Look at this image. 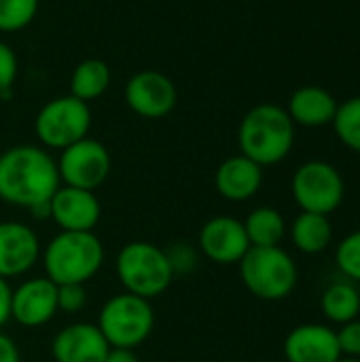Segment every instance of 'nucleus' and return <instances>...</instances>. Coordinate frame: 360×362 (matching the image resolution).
Returning a JSON list of instances; mask_svg holds the SVG:
<instances>
[{"label": "nucleus", "mask_w": 360, "mask_h": 362, "mask_svg": "<svg viewBox=\"0 0 360 362\" xmlns=\"http://www.w3.org/2000/svg\"><path fill=\"white\" fill-rule=\"evenodd\" d=\"M62 187L57 161L42 146L17 144L0 153V199L32 210Z\"/></svg>", "instance_id": "1"}, {"label": "nucleus", "mask_w": 360, "mask_h": 362, "mask_svg": "<svg viewBox=\"0 0 360 362\" xmlns=\"http://www.w3.org/2000/svg\"><path fill=\"white\" fill-rule=\"evenodd\" d=\"M104 244L93 231H59L42 248L45 276L62 284H87L104 265Z\"/></svg>", "instance_id": "2"}, {"label": "nucleus", "mask_w": 360, "mask_h": 362, "mask_svg": "<svg viewBox=\"0 0 360 362\" xmlns=\"http://www.w3.org/2000/svg\"><path fill=\"white\" fill-rule=\"evenodd\" d=\"M238 144L242 155L261 168L276 165L289 157L295 144V123L284 108L259 104L244 115L238 129Z\"/></svg>", "instance_id": "3"}, {"label": "nucleus", "mask_w": 360, "mask_h": 362, "mask_svg": "<svg viewBox=\"0 0 360 362\" xmlns=\"http://www.w3.org/2000/svg\"><path fill=\"white\" fill-rule=\"evenodd\" d=\"M115 272L125 293L149 301L161 297L176 276L170 255L151 242H127L115 259Z\"/></svg>", "instance_id": "4"}, {"label": "nucleus", "mask_w": 360, "mask_h": 362, "mask_svg": "<svg viewBox=\"0 0 360 362\" xmlns=\"http://www.w3.org/2000/svg\"><path fill=\"white\" fill-rule=\"evenodd\" d=\"M240 265V278L248 293L263 301L286 299L299 280V269L293 257L280 246H250Z\"/></svg>", "instance_id": "5"}, {"label": "nucleus", "mask_w": 360, "mask_h": 362, "mask_svg": "<svg viewBox=\"0 0 360 362\" xmlns=\"http://www.w3.org/2000/svg\"><path fill=\"white\" fill-rule=\"evenodd\" d=\"M95 325L110 348L136 350L151 337L155 329V312L149 299L123 291L102 305Z\"/></svg>", "instance_id": "6"}, {"label": "nucleus", "mask_w": 360, "mask_h": 362, "mask_svg": "<svg viewBox=\"0 0 360 362\" xmlns=\"http://www.w3.org/2000/svg\"><path fill=\"white\" fill-rule=\"evenodd\" d=\"M91 129L89 104L74 95H59L49 100L34 119L36 138L45 148L64 151L70 144L87 138Z\"/></svg>", "instance_id": "7"}, {"label": "nucleus", "mask_w": 360, "mask_h": 362, "mask_svg": "<svg viewBox=\"0 0 360 362\" xmlns=\"http://www.w3.org/2000/svg\"><path fill=\"white\" fill-rule=\"evenodd\" d=\"M291 193L301 212L329 216L344 202V178L327 161H306L293 174Z\"/></svg>", "instance_id": "8"}, {"label": "nucleus", "mask_w": 360, "mask_h": 362, "mask_svg": "<svg viewBox=\"0 0 360 362\" xmlns=\"http://www.w3.org/2000/svg\"><path fill=\"white\" fill-rule=\"evenodd\" d=\"M55 161L62 185L87 191H95L98 187H102L112 168L108 148L100 140H93L89 136L59 151V159Z\"/></svg>", "instance_id": "9"}, {"label": "nucleus", "mask_w": 360, "mask_h": 362, "mask_svg": "<svg viewBox=\"0 0 360 362\" xmlns=\"http://www.w3.org/2000/svg\"><path fill=\"white\" fill-rule=\"evenodd\" d=\"M125 102L142 119H163L168 117L176 102L178 91L170 76L157 70L136 72L125 85Z\"/></svg>", "instance_id": "10"}, {"label": "nucleus", "mask_w": 360, "mask_h": 362, "mask_svg": "<svg viewBox=\"0 0 360 362\" xmlns=\"http://www.w3.org/2000/svg\"><path fill=\"white\" fill-rule=\"evenodd\" d=\"M199 252L216 265H238L250 248L244 223L233 216L206 221L197 235Z\"/></svg>", "instance_id": "11"}, {"label": "nucleus", "mask_w": 360, "mask_h": 362, "mask_svg": "<svg viewBox=\"0 0 360 362\" xmlns=\"http://www.w3.org/2000/svg\"><path fill=\"white\" fill-rule=\"evenodd\" d=\"M57 314V284L47 276L30 278L13 288L11 320L25 329H38Z\"/></svg>", "instance_id": "12"}, {"label": "nucleus", "mask_w": 360, "mask_h": 362, "mask_svg": "<svg viewBox=\"0 0 360 362\" xmlns=\"http://www.w3.org/2000/svg\"><path fill=\"white\" fill-rule=\"evenodd\" d=\"M38 233L19 221L0 223V278L11 280L28 274L40 259Z\"/></svg>", "instance_id": "13"}, {"label": "nucleus", "mask_w": 360, "mask_h": 362, "mask_svg": "<svg viewBox=\"0 0 360 362\" xmlns=\"http://www.w3.org/2000/svg\"><path fill=\"white\" fill-rule=\"evenodd\" d=\"M51 221L59 231H93L102 216L95 191L62 185L49 202Z\"/></svg>", "instance_id": "14"}, {"label": "nucleus", "mask_w": 360, "mask_h": 362, "mask_svg": "<svg viewBox=\"0 0 360 362\" xmlns=\"http://www.w3.org/2000/svg\"><path fill=\"white\" fill-rule=\"evenodd\" d=\"M110 352L98 325L72 322L57 331L51 341V354L55 362H104Z\"/></svg>", "instance_id": "15"}, {"label": "nucleus", "mask_w": 360, "mask_h": 362, "mask_svg": "<svg viewBox=\"0 0 360 362\" xmlns=\"http://www.w3.org/2000/svg\"><path fill=\"white\" fill-rule=\"evenodd\" d=\"M289 362H337L342 358L337 333L327 325H299L295 327L282 346Z\"/></svg>", "instance_id": "16"}, {"label": "nucleus", "mask_w": 360, "mask_h": 362, "mask_svg": "<svg viewBox=\"0 0 360 362\" xmlns=\"http://www.w3.org/2000/svg\"><path fill=\"white\" fill-rule=\"evenodd\" d=\"M263 185V168L252 159L233 155L225 159L214 174V189L227 202H248Z\"/></svg>", "instance_id": "17"}, {"label": "nucleus", "mask_w": 360, "mask_h": 362, "mask_svg": "<svg viewBox=\"0 0 360 362\" xmlns=\"http://www.w3.org/2000/svg\"><path fill=\"white\" fill-rule=\"evenodd\" d=\"M337 106L339 104L331 91L316 87V85H306V87H299L291 95L286 112L295 125L323 127V125L333 123Z\"/></svg>", "instance_id": "18"}, {"label": "nucleus", "mask_w": 360, "mask_h": 362, "mask_svg": "<svg viewBox=\"0 0 360 362\" xmlns=\"http://www.w3.org/2000/svg\"><path fill=\"white\" fill-rule=\"evenodd\" d=\"M291 240L303 255H320L333 242V227L329 216L301 212L291 225Z\"/></svg>", "instance_id": "19"}, {"label": "nucleus", "mask_w": 360, "mask_h": 362, "mask_svg": "<svg viewBox=\"0 0 360 362\" xmlns=\"http://www.w3.org/2000/svg\"><path fill=\"white\" fill-rule=\"evenodd\" d=\"M320 310L329 322L339 327L356 320L360 314V293L354 282L350 280L331 282L320 297Z\"/></svg>", "instance_id": "20"}, {"label": "nucleus", "mask_w": 360, "mask_h": 362, "mask_svg": "<svg viewBox=\"0 0 360 362\" xmlns=\"http://www.w3.org/2000/svg\"><path fill=\"white\" fill-rule=\"evenodd\" d=\"M110 68L106 62L98 59V57H89L83 59L70 76V95L83 100V102H91L98 100L100 95H104L110 87Z\"/></svg>", "instance_id": "21"}, {"label": "nucleus", "mask_w": 360, "mask_h": 362, "mask_svg": "<svg viewBox=\"0 0 360 362\" xmlns=\"http://www.w3.org/2000/svg\"><path fill=\"white\" fill-rule=\"evenodd\" d=\"M242 223H244L250 246H259V248L280 246V242L286 235L284 216L276 208H269V206H261L252 210Z\"/></svg>", "instance_id": "22"}, {"label": "nucleus", "mask_w": 360, "mask_h": 362, "mask_svg": "<svg viewBox=\"0 0 360 362\" xmlns=\"http://www.w3.org/2000/svg\"><path fill=\"white\" fill-rule=\"evenodd\" d=\"M333 127L337 138L354 153H360V95L337 106Z\"/></svg>", "instance_id": "23"}, {"label": "nucleus", "mask_w": 360, "mask_h": 362, "mask_svg": "<svg viewBox=\"0 0 360 362\" xmlns=\"http://www.w3.org/2000/svg\"><path fill=\"white\" fill-rule=\"evenodd\" d=\"M38 0H0V32H19L32 23Z\"/></svg>", "instance_id": "24"}, {"label": "nucleus", "mask_w": 360, "mask_h": 362, "mask_svg": "<svg viewBox=\"0 0 360 362\" xmlns=\"http://www.w3.org/2000/svg\"><path fill=\"white\" fill-rule=\"evenodd\" d=\"M335 261H337L339 272L350 282H360V231L346 235L337 244Z\"/></svg>", "instance_id": "25"}, {"label": "nucleus", "mask_w": 360, "mask_h": 362, "mask_svg": "<svg viewBox=\"0 0 360 362\" xmlns=\"http://www.w3.org/2000/svg\"><path fill=\"white\" fill-rule=\"evenodd\" d=\"M87 305L85 284H62L57 286V312L64 314H81Z\"/></svg>", "instance_id": "26"}, {"label": "nucleus", "mask_w": 360, "mask_h": 362, "mask_svg": "<svg viewBox=\"0 0 360 362\" xmlns=\"http://www.w3.org/2000/svg\"><path fill=\"white\" fill-rule=\"evenodd\" d=\"M15 78H17V55L6 42L0 40V98L11 95Z\"/></svg>", "instance_id": "27"}, {"label": "nucleus", "mask_w": 360, "mask_h": 362, "mask_svg": "<svg viewBox=\"0 0 360 362\" xmlns=\"http://www.w3.org/2000/svg\"><path fill=\"white\" fill-rule=\"evenodd\" d=\"M337 333V341H339V350L342 356L346 358H360V320H352L339 327Z\"/></svg>", "instance_id": "28"}, {"label": "nucleus", "mask_w": 360, "mask_h": 362, "mask_svg": "<svg viewBox=\"0 0 360 362\" xmlns=\"http://www.w3.org/2000/svg\"><path fill=\"white\" fill-rule=\"evenodd\" d=\"M11 297H13V288L8 280L0 278V331L11 320Z\"/></svg>", "instance_id": "29"}, {"label": "nucleus", "mask_w": 360, "mask_h": 362, "mask_svg": "<svg viewBox=\"0 0 360 362\" xmlns=\"http://www.w3.org/2000/svg\"><path fill=\"white\" fill-rule=\"evenodd\" d=\"M0 362H21L15 341L2 331H0Z\"/></svg>", "instance_id": "30"}, {"label": "nucleus", "mask_w": 360, "mask_h": 362, "mask_svg": "<svg viewBox=\"0 0 360 362\" xmlns=\"http://www.w3.org/2000/svg\"><path fill=\"white\" fill-rule=\"evenodd\" d=\"M104 362H140L134 350H117V348H110V352L106 354Z\"/></svg>", "instance_id": "31"}, {"label": "nucleus", "mask_w": 360, "mask_h": 362, "mask_svg": "<svg viewBox=\"0 0 360 362\" xmlns=\"http://www.w3.org/2000/svg\"><path fill=\"white\" fill-rule=\"evenodd\" d=\"M337 362H360V358H346V356H342Z\"/></svg>", "instance_id": "32"}]
</instances>
